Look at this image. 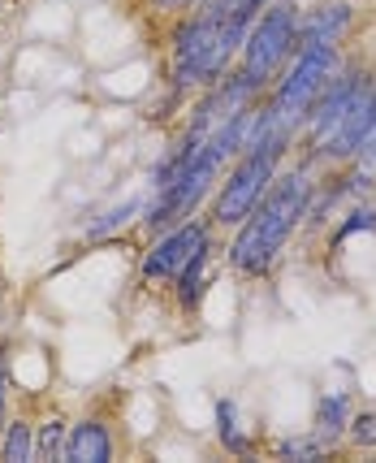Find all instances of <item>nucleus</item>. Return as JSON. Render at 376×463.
<instances>
[{"label": "nucleus", "instance_id": "19", "mask_svg": "<svg viewBox=\"0 0 376 463\" xmlns=\"http://www.w3.org/2000/svg\"><path fill=\"white\" fill-rule=\"evenodd\" d=\"M195 0H152V9L156 14H164V18H178V14H186Z\"/></svg>", "mask_w": 376, "mask_h": 463}, {"label": "nucleus", "instance_id": "1", "mask_svg": "<svg viewBox=\"0 0 376 463\" xmlns=\"http://www.w3.org/2000/svg\"><path fill=\"white\" fill-rule=\"evenodd\" d=\"M312 195V169H295L268 186V195L256 203V213L234 230L230 242V264L238 273H264L277 260V251L286 239L295 234V225L303 222V203Z\"/></svg>", "mask_w": 376, "mask_h": 463}, {"label": "nucleus", "instance_id": "18", "mask_svg": "<svg viewBox=\"0 0 376 463\" xmlns=\"http://www.w3.org/2000/svg\"><path fill=\"white\" fill-rule=\"evenodd\" d=\"M351 442L355 446H376V411H368V416H351Z\"/></svg>", "mask_w": 376, "mask_h": 463}, {"label": "nucleus", "instance_id": "2", "mask_svg": "<svg viewBox=\"0 0 376 463\" xmlns=\"http://www.w3.org/2000/svg\"><path fill=\"white\" fill-rule=\"evenodd\" d=\"M242 52V40L212 9H186L169 35L174 87H212Z\"/></svg>", "mask_w": 376, "mask_h": 463}, {"label": "nucleus", "instance_id": "14", "mask_svg": "<svg viewBox=\"0 0 376 463\" xmlns=\"http://www.w3.org/2000/svg\"><path fill=\"white\" fill-rule=\"evenodd\" d=\"M135 213H143L139 200H126V203H118V208H104L96 222L87 225V239H108V234H113V230H121V225L130 222Z\"/></svg>", "mask_w": 376, "mask_h": 463}, {"label": "nucleus", "instance_id": "17", "mask_svg": "<svg viewBox=\"0 0 376 463\" xmlns=\"http://www.w3.org/2000/svg\"><path fill=\"white\" fill-rule=\"evenodd\" d=\"M359 230H376V208H359V213H351V222H342V225H337L334 242L351 239V234H359Z\"/></svg>", "mask_w": 376, "mask_h": 463}, {"label": "nucleus", "instance_id": "12", "mask_svg": "<svg viewBox=\"0 0 376 463\" xmlns=\"http://www.w3.org/2000/svg\"><path fill=\"white\" fill-rule=\"evenodd\" d=\"M0 459H9V463L35 459V429H31V420H9V424H5V438H0Z\"/></svg>", "mask_w": 376, "mask_h": 463}, {"label": "nucleus", "instance_id": "9", "mask_svg": "<svg viewBox=\"0 0 376 463\" xmlns=\"http://www.w3.org/2000/svg\"><path fill=\"white\" fill-rule=\"evenodd\" d=\"M113 455H118L113 424L99 420V416H87V420H79L70 433H65V455H61V459H70V463H108Z\"/></svg>", "mask_w": 376, "mask_h": 463}, {"label": "nucleus", "instance_id": "3", "mask_svg": "<svg viewBox=\"0 0 376 463\" xmlns=\"http://www.w3.org/2000/svg\"><path fill=\"white\" fill-rule=\"evenodd\" d=\"M277 161L281 156H273V152H242V156H238L234 169L221 182L217 200H212V213H208L212 230H238V225L256 213V203L264 200L268 186L277 182Z\"/></svg>", "mask_w": 376, "mask_h": 463}, {"label": "nucleus", "instance_id": "13", "mask_svg": "<svg viewBox=\"0 0 376 463\" xmlns=\"http://www.w3.org/2000/svg\"><path fill=\"white\" fill-rule=\"evenodd\" d=\"M217 438H221V446H225L230 455H251V450H256L247 433H238L234 403H230V399H221V403H217Z\"/></svg>", "mask_w": 376, "mask_h": 463}, {"label": "nucleus", "instance_id": "11", "mask_svg": "<svg viewBox=\"0 0 376 463\" xmlns=\"http://www.w3.org/2000/svg\"><path fill=\"white\" fill-rule=\"evenodd\" d=\"M351 399L346 394H329V399H320V407H316V438L324 446L329 442H337L346 429H351Z\"/></svg>", "mask_w": 376, "mask_h": 463}, {"label": "nucleus", "instance_id": "20", "mask_svg": "<svg viewBox=\"0 0 376 463\" xmlns=\"http://www.w3.org/2000/svg\"><path fill=\"white\" fill-rule=\"evenodd\" d=\"M0 429H5V424H0Z\"/></svg>", "mask_w": 376, "mask_h": 463}, {"label": "nucleus", "instance_id": "10", "mask_svg": "<svg viewBox=\"0 0 376 463\" xmlns=\"http://www.w3.org/2000/svg\"><path fill=\"white\" fill-rule=\"evenodd\" d=\"M208 264H212V239L199 247L191 260L182 264V273L174 278V286H178V303L182 307H199V295H203V273H208Z\"/></svg>", "mask_w": 376, "mask_h": 463}, {"label": "nucleus", "instance_id": "4", "mask_svg": "<svg viewBox=\"0 0 376 463\" xmlns=\"http://www.w3.org/2000/svg\"><path fill=\"white\" fill-rule=\"evenodd\" d=\"M295 31H298V9L290 0H268L264 14L256 18V26L247 31V43H242V70L256 82L277 79L286 70V61L295 57Z\"/></svg>", "mask_w": 376, "mask_h": 463}, {"label": "nucleus", "instance_id": "15", "mask_svg": "<svg viewBox=\"0 0 376 463\" xmlns=\"http://www.w3.org/2000/svg\"><path fill=\"white\" fill-rule=\"evenodd\" d=\"M65 420H43L35 433V459H61L65 455Z\"/></svg>", "mask_w": 376, "mask_h": 463}, {"label": "nucleus", "instance_id": "16", "mask_svg": "<svg viewBox=\"0 0 376 463\" xmlns=\"http://www.w3.org/2000/svg\"><path fill=\"white\" fill-rule=\"evenodd\" d=\"M281 459H320L324 455V442L320 438H286V442L277 446Z\"/></svg>", "mask_w": 376, "mask_h": 463}, {"label": "nucleus", "instance_id": "8", "mask_svg": "<svg viewBox=\"0 0 376 463\" xmlns=\"http://www.w3.org/2000/svg\"><path fill=\"white\" fill-rule=\"evenodd\" d=\"M351 22H355V5L351 0H329V5H320L312 14H303L295 31V52L298 48H337L346 40Z\"/></svg>", "mask_w": 376, "mask_h": 463}, {"label": "nucleus", "instance_id": "5", "mask_svg": "<svg viewBox=\"0 0 376 463\" xmlns=\"http://www.w3.org/2000/svg\"><path fill=\"white\" fill-rule=\"evenodd\" d=\"M337 70V48H298L295 57L286 61V70H281V82L273 87V109L281 113V121L298 130L307 113H312V104H316L320 87L329 82V74Z\"/></svg>", "mask_w": 376, "mask_h": 463}, {"label": "nucleus", "instance_id": "7", "mask_svg": "<svg viewBox=\"0 0 376 463\" xmlns=\"http://www.w3.org/2000/svg\"><path fill=\"white\" fill-rule=\"evenodd\" d=\"M212 239V222H178L164 234H156L152 251L143 256V282H174L182 264L195 256L203 242Z\"/></svg>", "mask_w": 376, "mask_h": 463}, {"label": "nucleus", "instance_id": "6", "mask_svg": "<svg viewBox=\"0 0 376 463\" xmlns=\"http://www.w3.org/2000/svg\"><path fill=\"white\" fill-rule=\"evenodd\" d=\"M372 121H376V82L363 79V87L351 96V104L312 139V147H316L324 161H346V156L359 152V143L372 130Z\"/></svg>", "mask_w": 376, "mask_h": 463}]
</instances>
